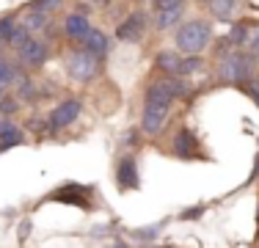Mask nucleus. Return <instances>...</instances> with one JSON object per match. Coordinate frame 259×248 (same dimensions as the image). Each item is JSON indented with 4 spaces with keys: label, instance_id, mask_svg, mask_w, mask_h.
I'll use <instances>...</instances> for the list:
<instances>
[{
    "label": "nucleus",
    "instance_id": "a878e982",
    "mask_svg": "<svg viewBox=\"0 0 259 248\" xmlns=\"http://www.w3.org/2000/svg\"><path fill=\"white\" fill-rule=\"evenodd\" d=\"M0 99H3V86H0Z\"/></svg>",
    "mask_w": 259,
    "mask_h": 248
},
{
    "label": "nucleus",
    "instance_id": "a211bd4d",
    "mask_svg": "<svg viewBox=\"0 0 259 248\" xmlns=\"http://www.w3.org/2000/svg\"><path fill=\"white\" fill-rule=\"evenodd\" d=\"M47 20H50V17H47V14H41V11H30V14H28V22H25V28L28 30H36V28H41V25H47Z\"/></svg>",
    "mask_w": 259,
    "mask_h": 248
},
{
    "label": "nucleus",
    "instance_id": "9d476101",
    "mask_svg": "<svg viewBox=\"0 0 259 248\" xmlns=\"http://www.w3.org/2000/svg\"><path fill=\"white\" fill-rule=\"evenodd\" d=\"M196 149H199L196 135L190 133L188 127H182L180 133L174 135V152L180 154V157H196Z\"/></svg>",
    "mask_w": 259,
    "mask_h": 248
},
{
    "label": "nucleus",
    "instance_id": "2eb2a0df",
    "mask_svg": "<svg viewBox=\"0 0 259 248\" xmlns=\"http://www.w3.org/2000/svg\"><path fill=\"white\" fill-rule=\"evenodd\" d=\"M180 55H177V53H160L157 55V66H160V69H163V72H168V74H177V72H180Z\"/></svg>",
    "mask_w": 259,
    "mask_h": 248
},
{
    "label": "nucleus",
    "instance_id": "aec40b11",
    "mask_svg": "<svg viewBox=\"0 0 259 248\" xmlns=\"http://www.w3.org/2000/svg\"><path fill=\"white\" fill-rule=\"evenodd\" d=\"M229 42L232 45H243V42H248V28H245V25H237V28L229 33Z\"/></svg>",
    "mask_w": 259,
    "mask_h": 248
},
{
    "label": "nucleus",
    "instance_id": "1a4fd4ad",
    "mask_svg": "<svg viewBox=\"0 0 259 248\" xmlns=\"http://www.w3.org/2000/svg\"><path fill=\"white\" fill-rule=\"evenodd\" d=\"M116 179H119V188L121 190H133L138 188V169H135V160L133 157H124L116 169Z\"/></svg>",
    "mask_w": 259,
    "mask_h": 248
},
{
    "label": "nucleus",
    "instance_id": "f8f14e48",
    "mask_svg": "<svg viewBox=\"0 0 259 248\" xmlns=\"http://www.w3.org/2000/svg\"><path fill=\"white\" fill-rule=\"evenodd\" d=\"M83 45H85V50H89L91 55H105V53L110 50V39L102 33V30H94V28H91L89 36L83 39Z\"/></svg>",
    "mask_w": 259,
    "mask_h": 248
},
{
    "label": "nucleus",
    "instance_id": "b1692460",
    "mask_svg": "<svg viewBox=\"0 0 259 248\" xmlns=\"http://www.w3.org/2000/svg\"><path fill=\"white\" fill-rule=\"evenodd\" d=\"M251 50H254V55H256V61H259V30L254 33V39H251Z\"/></svg>",
    "mask_w": 259,
    "mask_h": 248
},
{
    "label": "nucleus",
    "instance_id": "4be33fe9",
    "mask_svg": "<svg viewBox=\"0 0 259 248\" xmlns=\"http://www.w3.org/2000/svg\"><path fill=\"white\" fill-rule=\"evenodd\" d=\"M0 110H3L6 116H11V113L17 110V102H14L11 97H3V99H0Z\"/></svg>",
    "mask_w": 259,
    "mask_h": 248
},
{
    "label": "nucleus",
    "instance_id": "6ab92c4d",
    "mask_svg": "<svg viewBox=\"0 0 259 248\" xmlns=\"http://www.w3.org/2000/svg\"><path fill=\"white\" fill-rule=\"evenodd\" d=\"M58 6H61V0H36V3H33V9H36V11H41V14H47V17H50L53 11L58 9Z\"/></svg>",
    "mask_w": 259,
    "mask_h": 248
},
{
    "label": "nucleus",
    "instance_id": "20e7f679",
    "mask_svg": "<svg viewBox=\"0 0 259 248\" xmlns=\"http://www.w3.org/2000/svg\"><path fill=\"white\" fill-rule=\"evenodd\" d=\"M97 55H91L89 50H80L69 58V74L77 80V83H89L91 77L97 74Z\"/></svg>",
    "mask_w": 259,
    "mask_h": 248
},
{
    "label": "nucleus",
    "instance_id": "f257e3e1",
    "mask_svg": "<svg viewBox=\"0 0 259 248\" xmlns=\"http://www.w3.org/2000/svg\"><path fill=\"white\" fill-rule=\"evenodd\" d=\"M180 94H185V86L180 80H157L146 89V105H144V133H152L157 135L163 130L165 119H168V110H171V102H174Z\"/></svg>",
    "mask_w": 259,
    "mask_h": 248
},
{
    "label": "nucleus",
    "instance_id": "423d86ee",
    "mask_svg": "<svg viewBox=\"0 0 259 248\" xmlns=\"http://www.w3.org/2000/svg\"><path fill=\"white\" fill-rule=\"evenodd\" d=\"M77 116H80V99H66V102H61L58 108L50 113V127H53V130L69 127V124L75 121Z\"/></svg>",
    "mask_w": 259,
    "mask_h": 248
},
{
    "label": "nucleus",
    "instance_id": "393cba45",
    "mask_svg": "<svg viewBox=\"0 0 259 248\" xmlns=\"http://www.w3.org/2000/svg\"><path fill=\"white\" fill-rule=\"evenodd\" d=\"M110 248H127L124 243H113V245H110Z\"/></svg>",
    "mask_w": 259,
    "mask_h": 248
},
{
    "label": "nucleus",
    "instance_id": "9b49d317",
    "mask_svg": "<svg viewBox=\"0 0 259 248\" xmlns=\"http://www.w3.org/2000/svg\"><path fill=\"white\" fill-rule=\"evenodd\" d=\"M64 30H66L69 39H85L89 30H91V25H89V20H85V14H69L66 22H64Z\"/></svg>",
    "mask_w": 259,
    "mask_h": 248
},
{
    "label": "nucleus",
    "instance_id": "39448f33",
    "mask_svg": "<svg viewBox=\"0 0 259 248\" xmlns=\"http://www.w3.org/2000/svg\"><path fill=\"white\" fill-rule=\"evenodd\" d=\"M144 28H146L144 11H135V14H130L127 20L119 25V30H116V39H119V42H141Z\"/></svg>",
    "mask_w": 259,
    "mask_h": 248
},
{
    "label": "nucleus",
    "instance_id": "6e6552de",
    "mask_svg": "<svg viewBox=\"0 0 259 248\" xmlns=\"http://www.w3.org/2000/svg\"><path fill=\"white\" fill-rule=\"evenodd\" d=\"M20 61L25 66H41L47 61V47L41 45V42H33L30 39L28 45L20 47Z\"/></svg>",
    "mask_w": 259,
    "mask_h": 248
},
{
    "label": "nucleus",
    "instance_id": "f3484780",
    "mask_svg": "<svg viewBox=\"0 0 259 248\" xmlns=\"http://www.w3.org/2000/svg\"><path fill=\"white\" fill-rule=\"evenodd\" d=\"M201 69V58H182L180 61V72H177V77H185V74Z\"/></svg>",
    "mask_w": 259,
    "mask_h": 248
},
{
    "label": "nucleus",
    "instance_id": "5701e85b",
    "mask_svg": "<svg viewBox=\"0 0 259 248\" xmlns=\"http://www.w3.org/2000/svg\"><path fill=\"white\" fill-rule=\"evenodd\" d=\"M157 232H160V226H152V229H138V232H135V237H138V240H149V237H157Z\"/></svg>",
    "mask_w": 259,
    "mask_h": 248
},
{
    "label": "nucleus",
    "instance_id": "f03ea898",
    "mask_svg": "<svg viewBox=\"0 0 259 248\" xmlns=\"http://www.w3.org/2000/svg\"><path fill=\"white\" fill-rule=\"evenodd\" d=\"M209 39H212V28H209V22L204 20H190L177 28V47L182 50V53H190V55H199L201 50L209 45Z\"/></svg>",
    "mask_w": 259,
    "mask_h": 248
},
{
    "label": "nucleus",
    "instance_id": "dca6fc26",
    "mask_svg": "<svg viewBox=\"0 0 259 248\" xmlns=\"http://www.w3.org/2000/svg\"><path fill=\"white\" fill-rule=\"evenodd\" d=\"M9 83H17V69L6 58H0V86H9Z\"/></svg>",
    "mask_w": 259,
    "mask_h": 248
},
{
    "label": "nucleus",
    "instance_id": "4468645a",
    "mask_svg": "<svg viewBox=\"0 0 259 248\" xmlns=\"http://www.w3.org/2000/svg\"><path fill=\"white\" fill-rule=\"evenodd\" d=\"M209 9L221 20H232L237 14V0H209Z\"/></svg>",
    "mask_w": 259,
    "mask_h": 248
},
{
    "label": "nucleus",
    "instance_id": "ddd939ff",
    "mask_svg": "<svg viewBox=\"0 0 259 248\" xmlns=\"http://www.w3.org/2000/svg\"><path fill=\"white\" fill-rule=\"evenodd\" d=\"M22 144V133L20 127H14L11 121H0V149H11Z\"/></svg>",
    "mask_w": 259,
    "mask_h": 248
},
{
    "label": "nucleus",
    "instance_id": "412c9836",
    "mask_svg": "<svg viewBox=\"0 0 259 248\" xmlns=\"http://www.w3.org/2000/svg\"><path fill=\"white\" fill-rule=\"evenodd\" d=\"M14 28H17V22L11 20V17L0 20V39H6V42H9V39H11V33H14Z\"/></svg>",
    "mask_w": 259,
    "mask_h": 248
},
{
    "label": "nucleus",
    "instance_id": "7ed1b4c3",
    "mask_svg": "<svg viewBox=\"0 0 259 248\" xmlns=\"http://www.w3.org/2000/svg\"><path fill=\"white\" fill-rule=\"evenodd\" d=\"M218 74H221V80H226V83H248V80H254V64H251L248 55L232 53V55L224 58Z\"/></svg>",
    "mask_w": 259,
    "mask_h": 248
},
{
    "label": "nucleus",
    "instance_id": "0eeeda50",
    "mask_svg": "<svg viewBox=\"0 0 259 248\" xmlns=\"http://www.w3.org/2000/svg\"><path fill=\"white\" fill-rule=\"evenodd\" d=\"M182 0H157V28H171L180 22Z\"/></svg>",
    "mask_w": 259,
    "mask_h": 248
}]
</instances>
